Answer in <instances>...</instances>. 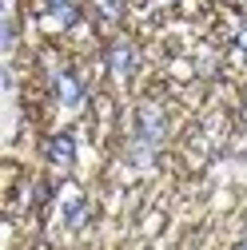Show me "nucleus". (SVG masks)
<instances>
[{
    "label": "nucleus",
    "instance_id": "5",
    "mask_svg": "<svg viewBox=\"0 0 247 250\" xmlns=\"http://www.w3.org/2000/svg\"><path fill=\"white\" fill-rule=\"evenodd\" d=\"M235 250H247V238H243V242H239V246H235Z\"/></svg>",
    "mask_w": 247,
    "mask_h": 250
},
{
    "label": "nucleus",
    "instance_id": "3",
    "mask_svg": "<svg viewBox=\"0 0 247 250\" xmlns=\"http://www.w3.org/2000/svg\"><path fill=\"white\" fill-rule=\"evenodd\" d=\"M108 60H112V68H116L120 76H128V72L136 68V48L124 44V40H116V44L108 48Z\"/></svg>",
    "mask_w": 247,
    "mask_h": 250
},
{
    "label": "nucleus",
    "instance_id": "1",
    "mask_svg": "<svg viewBox=\"0 0 247 250\" xmlns=\"http://www.w3.org/2000/svg\"><path fill=\"white\" fill-rule=\"evenodd\" d=\"M52 83H56V96H60V104H64L68 111H76V107L84 104V80H80L76 72H68V68H64V72H56Z\"/></svg>",
    "mask_w": 247,
    "mask_h": 250
},
{
    "label": "nucleus",
    "instance_id": "2",
    "mask_svg": "<svg viewBox=\"0 0 247 250\" xmlns=\"http://www.w3.org/2000/svg\"><path fill=\"white\" fill-rule=\"evenodd\" d=\"M48 163L52 167H64V171L76 163V135L72 131H56L48 139Z\"/></svg>",
    "mask_w": 247,
    "mask_h": 250
},
{
    "label": "nucleus",
    "instance_id": "4",
    "mask_svg": "<svg viewBox=\"0 0 247 250\" xmlns=\"http://www.w3.org/2000/svg\"><path fill=\"white\" fill-rule=\"evenodd\" d=\"M84 214H88V207H84L80 195H68L64 203H60V218H64V227H80Z\"/></svg>",
    "mask_w": 247,
    "mask_h": 250
}]
</instances>
